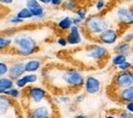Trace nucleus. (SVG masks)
Listing matches in <instances>:
<instances>
[{
  "mask_svg": "<svg viewBox=\"0 0 133 118\" xmlns=\"http://www.w3.org/2000/svg\"><path fill=\"white\" fill-rule=\"evenodd\" d=\"M54 76H55L54 82L56 83L59 82L62 84L61 88H73V89H79L83 86L84 78H85L83 73L75 68L65 69L61 71L58 74L54 73Z\"/></svg>",
  "mask_w": 133,
  "mask_h": 118,
  "instance_id": "1",
  "label": "nucleus"
},
{
  "mask_svg": "<svg viewBox=\"0 0 133 118\" xmlns=\"http://www.w3.org/2000/svg\"><path fill=\"white\" fill-rule=\"evenodd\" d=\"M12 44L16 52L23 57H29L39 50L36 39L28 34L17 35L15 39H12Z\"/></svg>",
  "mask_w": 133,
  "mask_h": 118,
  "instance_id": "2",
  "label": "nucleus"
},
{
  "mask_svg": "<svg viewBox=\"0 0 133 118\" xmlns=\"http://www.w3.org/2000/svg\"><path fill=\"white\" fill-rule=\"evenodd\" d=\"M109 26V21L99 13L89 15L84 20V28L86 29L88 34L94 37H98L102 32L110 28Z\"/></svg>",
  "mask_w": 133,
  "mask_h": 118,
  "instance_id": "3",
  "label": "nucleus"
},
{
  "mask_svg": "<svg viewBox=\"0 0 133 118\" xmlns=\"http://www.w3.org/2000/svg\"><path fill=\"white\" fill-rule=\"evenodd\" d=\"M109 55V50L105 46L100 45V44H94L85 50L80 52V56L83 57L87 61H100L108 57Z\"/></svg>",
  "mask_w": 133,
  "mask_h": 118,
  "instance_id": "4",
  "label": "nucleus"
},
{
  "mask_svg": "<svg viewBox=\"0 0 133 118\" xmlns=\"http://www.w3.org/2000/svg\"><path fill=\"white\" fill-rule=\"evenodd\" d=\"M115 15L120 23L130 27L133 23L132 7L128 4H120L115 10Z\"/></svg>",
  "mask_w": 133,
  "mask_h": 118,
  "instance_id": "5",
  "label": "nucleus"
},
{
  "mask_svg": "<svg viewBox=\"0 0 133 118\" xmlns=\"http://www.w3.org/2000/svg\"><path fill=\"white\" fill-rule=\"evenodd\" d=\"M53 116V107L44 102L40 105H36L30 112L29 118H52Z\"/></svg>",
  "mask_w": 133,
  "mask_h": 118,
  "instance_id": "6",
  "label": "nucleus"
},
{
  "mask_svg": "<svg viewBox=\"0 0 133 118\" xmlns=\"http://www.w3.org/2000/svg\"><path fill=\"white\" fill-rule=\"evenodd\" d=\"M47 95V91L38 85H33L28 89V98L32 103L35 104V106L40 105L46 101Z\"/></svg>",
  "mask_w": 133,
  "mask_h": 118,
  "instance_id": "7",
  "label": "nucleus"
},
{
  "mask_svg": "<svg viewBox=\"0 0 133 118\" xmlns=\"http://www.w3.org/2000/svg\"><path fill=\"white\" fill-rule=\"evenodd\" d=\"M114 84L117 89H125L133 86V72L131 71H119L114 78Z\"/></svg>",
  "mask_w": 133,
  "mask_h": 118,
  "instance_id": "8",
  "label": "nucleus"
},
{
  "mask_svg": "<svg viewBox=\"0 0 133 118\" xmlns=\"http://www.w3.org/2000/svg\"><path fill=\"white\" fill-rule=\"evenodd\" d=\"M84 91L88 95H96L101 90V82L94 75H87L84 78Z\"/></svg>",
  "mask_w": 133,
  "mask_h": 118,
  "instance_id": "9",
  "label": "nucleus"
},
{
  "mask_svg": "<svg viewBox=\"0 0 133 118\" xmlns=\"http://www.w3.org/2000/svg\"><path fill=\"white\" fill-rule=\"evenodd\" d=\"M98 41L104 46H111V45H115L118 40H119V33L116 29L114 28H109L107 29L104 32H102L101 34L97 37ZM100 44V45H101Z\"/></svg>",
  "mask_w": 133,
  "mask_h": 118,
  "instance_id": "10",
  "label": "nucleus"
},
{
  "mask_svg": "<svg viewBox=\"0 0 133 118\" xmlns=\"http://www.w3.org/2000/svg\"><path fill=\"white\" fill-rule=\"evenodd\" d=\"M25 4H26L25 7L29 9V11L31 12L33 18L39 20V19H42V18L45 17L46 12H45L44 6H42L39 3V1H37V0H27Z\"/></svg>",
  "mask_w": 133,
  "mask_h": 118,
  "instance_id": "11",
  "label": "nucleus"
},
{
  "mask_svg": "<svg viewBox=\"0 0 133 118\" xmlns=\"http://www.w3.org/2000/svg\"><path fill=\"white\" fill-rule=\"evenodd\" d=\"M14 100L5 95H0V118H8L10 112H16Z\"/></svg>",
  "mask_w": 133,
  "mask_h": 118,
  "instance_id": "12",
  "label": "nucleus"
},
{
  "mask_svg": "<svg viewBox=\"0 0 133 118\" xmlns=\"http://www.w3.org/2000/svg\"><path fill=\"white\" fill-rule=\"evenodd\" d=\"M66 43L70 46H77L82 43V33H81V27H75L73 26L70 30L68 36L66 37Z\"/></svg>",
  "mask_w": 133,
  "mask_h": 118,
  "instance_id": "13",
  "label": "nucleus"
},
{
  "mask_svg": "<svg viewBox=\"0 0 133 118\" xmlns=\"http://www.w3.org/2000/svg\"><path fill=\"white\" fill-rule=\"evenodd\" d=\"M38 80H39V77L36 73H27V74H24L23 76H21L19 78L16 80L14 83H15V86L17 89L23 90L29 84H34L38 83Z\"/></svg>",
  "mask_w": 133,
  "mask_h": 118,
  "instance_id": "14",
  "label": "nucleus"
},
{
  "mask_svg": "<svg viewBox=\"0 0 133 118\" xmlns=\"http://www.w3.org/2000/svg\"><path fill=\"white\" fill-rule=\"evenodd\" d=\"M24 63L25 62H23V61H21V60H18V61H16V62H14L9 68H8V77L10 78V80H12L14 82L17 80V78H19L21 76H23L24 74H25V67H24Z\"/></svg>",
  "mask_w": 133,
  "mask_h": 118,
  "instance_id": "15",
  "label": "nucleus"
},
{
  "mask_svg": "<svg viewBox=\"0 0 133 118\" xmlns=\"http://www.w3.org/2000/svg\"><path fill=\"white\" fill-rule=\"evenodd\" d=\"M41 66H42V62L40 59H37V58L29 59L24 63L25 72L27 73H35L38 70H40Z\"/></svg>",
  "mask_w": 133,
  "mask_h": 118,
  "instance_id": "16",
  "label": "nucleus"
},
{
  "mask_svg": "<svg viewBox=\"0 0 133 118\" xmlns=\"http://www.w3.org/2000/svg\"><path fill=\"white\" fill-rule=\"evenodd\" d=\"M115 52L117 54H121L124 55L126 57H128L129 55H131L132 52V46L130 43H125V42H121L117 45V47L115 48Z\"/></svg>",
  "mask_w": 133,
  "mask_h": 118,
  "instance_id": "17",
  "label": "nucleus"
},
{
  "mask_svg": "<svg viewBox=\"0 0 133 118\" xmlns=\"http://www.w3.org/2000/svg\"><path fill=\"white\" fill-rule=\"evenodd\" d=\"M119 98H120L121 101H123L124 103L132 102L133 101V86L125 88V89L120 90Z\"/></svg>",
  "mask_w": 133,
  "mask_h": 118,
  "instance_id": "18",
  "label": "nucleus"
},
{
  "mask_svg": "<svg viewBox=\"0 0 133 118\" xmlns=\"http://www.w3.org/2000/svg\"><path fill=\"white\" fill-rule=\"evenodd\" d=\"M15 86V83L8 76L0 77V95H4V93L11 88Z\"/></svg>",
  "mask_w": 133,
  "mask_h": 118,
  "instance_id": "19",
  "label": "nucleus"
},
{
  "mask_svg": "<svg viewBox=\"0 0 133 118\" xmlns=\"http://www.w3.org/2000/svg\"><path fill=\"white\" fill-rule=\"evenodd\" d=\"M56 27L57 29H59L61 31H69L72 27H73V23H72V17H65L63 18H61L58 20V22L56 23Z\"/></svg>",
  "mask_w": 133,
  "mask_h": 118,
  "instance_id": "20",
  "label": "nucleus"
},
{
  "mask_svg": "<svg viewBox=\"0 0 133 118\" xmlns=\"http://www.w3.org/2000/svg\"><path fill=\"white\" fill-rule=\"evenodd\" d=\"M11 45H12L11 38L4 36V35H0V51L7 50Z\"/></svg>",
  "mask_w": 133,
  "mask_h": 118,
  "instance_id": "21",
  "label": "nucleus"
},
{
  "mask_svg": "<svg viewBox=\"0 0 133 118\" xmlns=\"http://www.w3.org/2000/svg\"><path fill=\"white\" fill-rule=\"evenodd\" d=\"M126 60H128V57L124 56V55H121V54H117L115 53L112 58H111V62H112V65L114 66H119L120 64H122L123 62H125Z\"/></svg>",
  "mask_w": 133,
  "mask_h": 118,
  "instance_id": "22",
  "label": "nucleus"
},
{
  "mask_svg": "<svg viewBox=\"0 0 133 118\" xmlns=\"http://www.w3.org/2000/svg\"><path fill=\"white\" fill-rule=\"evenodd\" d=\"M16 17H17V18H19V19H22V20H26V19H31V18H33L32 14H31V12H30L29 9L26 8V7L21 8V9L17 12Z\"/></svg>",
  "mask_w": 133,
  "mask_h": 118,
  "instance_id": "23",
  "label": "nucleus"
},
{
  "mask_svg": "<svg viewBox=\"0 0 133 118\" xmlns=\"http://www.w3.org/2000/svg\"><path fill=\"white\" fill-rule=\"evenodd\" d=\"M4 95L7 96L8 98H10L11 100H16V99H18V98L22 96V92H21V90H18L16 86H14V88H11L10 90L6 91V92L4 93Z\"/></svg>",
  "mask_w": 133,
  "mask_h": 118,
  "instance_id": "24",
  "label": "nucleus"
},
{
  "mask_svg": "<svg viewBox=\"0 0 133 118\" xmlns=\"http://www.w3.org/2000/svg\"><path fill=\"white\" fill-rule=\"evenodd\" d=\"M78 5L79 3L77 1H74V0H66V1H63V4L62 6L64 7V9L66 10H75L76 8H78Z\"/></svg>",
  "mask_w": 133,
  "mask_h": 118,
  "instance_id": "25",
  "label": "nucleus"
},
{
  "mask_svg": "<svg viewBox=\"0 0 133 118\" xmlns=\"http://www.w3.org/2000/svg\"><path fill=\"white\" fill-rule=\"evenodd\" d=\"M76 17H78L82 22L87 18V9L85 7H78L76 9Z\"/></svg>",
  "mask_w": 133,
  "mask_h": 118,
  "instance_id": "26",
  "label": "nucleus"
},
{
  "mask_svg": "<svg viewBox=\"0 0 133 118\" xmlns=\"http://www.w3.org/2000/svg\"><path fill=\"white\" fill-rule=\"evenodd\" d=\"M108 4H109V3H108L107 1H104V0H98V1H96V2L94 3V7H95L96 11L99 13V12H101L102 10H104V9L107 8Z\"/></svg>",
  "mask_w": 133,
  "mask_h": 118,
  "instance_id": "27",
  "label": "nucleus"
},
{
  "mask_svg": "<svg viewBox=\"0 0 133 118\" xmlns=\"http://www.w3.org/2000/svg\"><path fill=\"white\" fill-rule=\"evenodd\" d=\"M117 67L119 69V71H131V69H132V62L126 60L125 62H123L122 64H120Z\"/></svg>",
  "mask_w": 133,
  "mask_h": 118,
  "instance_id": "28",
  "label": "nucleus"
},
{
  "mask_svg": "<svg viewBox=\"0 0 133 118\" xmlns=\"http://www.w3.org/2000/svg\"><path fill=\"white\" fill-rule=\"evenodd\" d=\"M8 68H9V65L7 62L0 61V77L6 76V74L8 73Z\"/></svg>",
  "mask_w": 133,
  "mask_h": 118,
  "instance_id": "29",
  "label": "nucleus"
},
{
  "mask_svg": "<svg viewBox=\"0 0 133 118\" xmlns=\"http://www.w3.org/2000/svg\"><path fill=\"white\" fill-rule=\"evenodd\" d=\"M132 40H133V34H132V32H131V31H129V33L127 32V33L125 34V36L123 37V41H122V42L130 43V44H131Z\"/></svg>",
  "mask_w": 133,
  "mask_h": 118,
  "instance_id": "30",
  "label": "nucleus"
},
{
  "mask_svg": "<svg viewBox=\"0 0 133 118\" xmlns=\"http://www.w3.org/2000/svg\"><path fill=\"white\" fill-rule=\"evenodd\" d=\"M9 22L11 25H14V26H19V25H22L24 22V20H22V19L17 18L16 15H14V17H11L9 18Z\"/></svg>",
  "mask_w": 133,
  "mask_h": 118,
  "instance_id": "31",
  "label": "nucleus"
},
{
  "mask_svg": "<svg viewBox=\"0 0 133 118\" xmlns=\"http://www.w3.org/2000/svg\"><path fill=\"white\" fill-rule=\"evenodd\" d=\"M56 43H57V45L61 46V47H66V45H68L66 40L65 37H59V38L56 40Z\"/></svg>",
  "mask_w": 133,
  "mask_h": 118,
  "instance_id": "32",
  "label": "nucleus"
},
{
  "mask_svg": "<svg viewBox=\"0 0 133 118\" xmlns=\"http://www.w3.org/2000/svg\"><path fill=\"white\" fill-rule=\"evenodd\" d=\"M125 111H127L128 113H133V103L129 102V103H125Z\"/></svg>",
  "mask_w": 133,
  "mask_h": 118,
  "instance_id": "33",
  "label": "nucleus"
},
{
  "mask_svg": "<svg viewBox=\"0 0 133 118\" xmlns=\"http://www.w3.org/2000/svg\"><path fill=\"white\" fill-rule=\"evenodd\" d=\"M72 23H73V26H75V27H81L82 21H81V20H80L78 17H72Z\"/></svg>",
  "mask_w": 133,
  "mask_h": 118,
  "instance_id": "34",
  "label": "nucleus"
},
{
  "mask_svg": "<svg viewBox=\"0 0 133 118\" xmlns=\"http://www.w3.org/2000/svg\"><path fill=\"white\" fill-rule=\"evenodd\" d=\"M118 118H133V115L131 113H128L127 111H123L119 114V117Z\"/></svg>",
  "mask_w": 133,
  "mask_h": 118,
  "instance_id": "35",
  "label": "nucleus"
},
{
  "mask_svg": "<svg viewBox=\"0 0 133 118\" xmlns=\"http://www.w3.org/2000/svg\"><path fill=\"white\" fill-rule=\"evenodd\" d=\"M50 4L53 6H61L63 4L62 0H50Z\"/></svg>",
  "mask_w": 133,
  "mask_h": 118,
  "instance_id": "36",
  "label": "nucleus"
},
{
  "mask_svg": "<svg viewBox=\"0 0 133 118\" xmlns=\"http://www.w3.org/2000/svg\"><path fill=\"white\" fill-rule=\"evenodd\" d=\"M12 3H14L12 0H0V4H3V5H10Z\"/></svg>",
  "mask_w": 133,
  "mask_h": 118,
  "instance_id": "37",
  "label": "nucleus"
},
{
  "mask_svg": "<svg viewBox=\"0 0 133 118\" xmlns=\"http://www.w3.org/2000/svg\"><path fill=\"white\" fill-rule=\"evenodd\" d=\"M59 100H61V102H63V103H68V102H70L71 99L69 97H66V96H62L59 98Z\"/></svg>",
  "mask_w": 133,
  "mask_h": 118,
  "instance_id": "38",
  "label": "nucleus"
},
{
  "mask_svg": "<svg viewBox=\"0 0 133 118\" xmlns=\"http://www.w3.org/2000/svg\"><path fill=\"white\" fill-rule=\"evenodd\" d=\"M39 3L43 6V5H49L50 4V0H41V1H39Z\"/></svg>",
  "mask_w": 133,
  "mask_h": 118,
  "instance_id": "39",
  "label": "nucleus"
},
{
  "mask_svg": "<svg viewBox=\"0 0 133 118\" xmlns=\"http://www.w3.org/2000/svg\"><path fill=\"white\" fill-rule=\"evenodd\" d=\"M74 118H88V116L85 114H77Z\"/></svg>",
  "mask_w": 133,
  "mask_h": 118,
  "instance_id": "40",
  "label": "nucleus"
},
{
  "mask_svg": "<svg viewBox=\"0 0 133 118\" xmlns=\"http://www.w3.org/2000/svg\"><path fill=\"white\" fill-rule=\"evenodd\" d=\"M104 118H117L115 115H113V114H109V115H107Z\"/></svg>",
  "mask_w": 133,
  "mask_h": 118,
  "instance_id": "41",
  "label": "nucleus"
}]
</instances>
